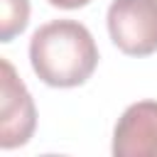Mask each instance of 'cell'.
<instances>
[{"label":"cell","instance_id":"277c9868","mask_svg":"<svg viewBox=\"0 0 157 157\" xmlns=\"http://www.w3.org/2000/svg\"><path fill=\"white\" fill-rule=\"evenodd\" d=\"M115 157H157V101H137L125 108L113 130Z\"/></svg>","mask_w":157,"mask_h":157},{"label":"cell","instance_id":"7a4b0ae2","mask_svg":"<svg viewBox=\"0 0 157 157\" xmlns=\"http://www.w3.org/2000/svg\"><path fill=\"white\" fill-rule=\"evenodd\" d=\"M113 44L128 56L157 52V0H113L108 7Z\"/></svg>","mask_w":157,"mask_h":157},{"label":"cell","instance_id":"5b68a950","mask_svg":"<svg viewBox=\"0 0 157 157\" xmlns=\"http://www.w3.org/2000/svg\"><path fill=\"white\" fill-rule=\"evenodd\" d=\"M29 22V0H0V42H12Z\"/></svg>","mask_w":157,"mask_h":157},{"label":"cell","instance_id":"8992f818","mask_svg":"<svg viewBox=\"0 0 157 157\" xmlns=\"http://www.w3.org/2000/svg\"><path fill=\"white\" fill-rule=\"evenodd\" d=\"M91 0H49V5L54 7H61V10H76V7H83L88 5Z\"/></svg>","mask_w":157,"mask_h":157},{"label":"cell","instance_id":"3957f363","mask_svg":"<svg viewBox=\"0 0 157 157\" xmlns=\"http://www.w3.org/2000/svg\"><path fill=\"white\" fill-rule=\"evenodd\" d=\"M2 69V91H0V147L12 150L20 145H27L34 125H37V113L32 96L12 64L7 59H0Z\"/></svg>","mask_w":157,"mask_h":157},{"label":"cell","instance_id":"6da1fadb","mask_svg":"<svg viewBox=\"0 0 157 157\" xmlns=\"http://www.w3.org/2000/svg\"><path fill=\"white\" fill-rule=\"evenodd\" d=\"M29 61L34 74L54 88H74L91 78L98 64L93 34L76 20H54L42 25L29 39Z\"/></svg>","mask_w":157,"mask_h":157}]
</instances>
